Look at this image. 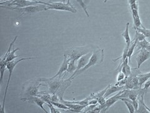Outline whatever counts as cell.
Returning a JSON list of instances; mask_svg holds the SVG:
<instances>
[{
    "label": "cell",
    "mask_w": 150,
    "mask_h": 113,
    "mask_svg": "<svg viewBox=\"0 0 150 113\" xmlns=\"http://www.w3.org/2000/svg\"><path fill=\"white\" fill-rule=\"evenodd\" d=\"M103 59H104V50L98 48L96 50L93 51L91 58H90V60H89V62L88 63V64L85 66V67L80 69L79 70H78V72L73 73L71 76L69 78L71 80L74 79L75 77L78 76L79 74H82L83 72H84L85 70H86L89 68L93 67V66H94V65L99 64H101V62H103Z\"/></svg>",
    "instance_id": "cell-1"
},
{
    "label": "cell",
    "mask_w": 150,
    "mask_h": 113,
    "mask_svg": "<svg viewBox=\"0 0 150 113\" xmlns=\"http://www.w3.org/2000/svg\"><path fill=\"white\" fill-rule=\"evenodd\" d=\"M28 1H36V0H28Z\"/></svg>",
    "instance_id": "cell-39"
},
{
    "label": "cell",
    "mask_w": 150,
    "mask_h": 113,
    "mask_svg": "<svg viewBox=\"0 0 150 113\" xmlns=\"http://www.w3.org/2000/svg\"><path fill=\"white\" fill-rule=\"evenodd\" d=\"M138 81H139V88H142L143 85L149 79H150V72L146 73V74H143L140 72L137 75Z\"/></svg>",
    "instance_id": "cell-17"
},
{
    "label": "cell",
    "mask_w": 150,
    "mask_h": 113,
    "mask_svg": "<svg viewBox=\"0 0 150 113\" xmlns=\"http://www.w3.org/2000/svg\"><path fill=\"white\" fill-rule=\"evenodd\" d=\"M64 75L62 76H58L56 77H51V78H41L38 80L41 82H43L48 84L49 88V92L51 94H54L57 92L58 89H59L61 85L62 84L64 81Z\"/></svg>",
    "instance_id": "cell-5"
},
{
    "label": "cell",
    "mask_w": 150,
    "mask_h": 113,
    "mask_svg": "<svg viewBox=\"0 0 150 113\" xmlns=\"http://www.w3.org/2000/svg\"><path fill=\"white\" fill-rule=\"evenodd\" d=\"M120 101H123L125 104V105L127 107L130 113L135 112V109L133 105L132 104V103L128 100L127 98H120Z\"/></svg>",
    "instance_id": "cell-22"
},
{
    "label": "cell",
    "mask_w": 150,
    "mask_h": 113,
    "mask_svg": "<svg viewBox=\"0 0 150 113\" xmlns=\"http://www.w3.org/2000/svg\"><path fill=\"white\" fill-rule=\"evenodd\" d=\"M18 50H20V49H19V48L15 49V47H14V46H13V50L11 51L10 52H9V55L8 56V57L6 59V63H8L9 62H11V61H13V60H15V59H16L17 57H18L19 55H15V53Z\"/></svg>",
    "instance_id": "cell-21"
},
{
    "label": "cell",
    "mask_w": 150,
    "mask_h": 113,
    "mask_svg": "<svg viewBox=\"0 0 150 113\" xmlns=\"http://www.w3.org/2000/svg\"><path fill=\"white\" fill-rule=\"evenodd\" d=\"M134 36L137 38L138 41H143L145 39V38H146L143 34L139 32L137 30H136V31H135V36Z\"/></svg>",
    "instance_id": "cell-28"
},
{
    "label": "cell",
    "mask_w": 150,
    "mask_h": 113,
    "mask_svg": "<svg viewBox=\"0 0 150 113\" xmlns=\"http://www.w3.org/2000/svg\"><path fill=\"white\" fill-rule=\"evenodd\" d=\"M17 39H18V36L16 35L15 38H14V39L10 43V45H9L6 54H4V55L3 56V57L1 58V61H0V73H1V77H0V82H1V84L3 83L4 73V72H5V69L6 68V65H7V63L6 62V59L8 57V56L9 52L11 51V48L14 46V44H15V42L16 41Z\"/></svg>",
    "instance_id": "cell-9"
},
{
    "label": "cell",
    "mask_w": 150,
    "mask_h": 113,
    "mask_svg": "<svg viewBox=\"0 0 150 113\" xmlns=\"http://www.w3.org/2000/svg\"><path fill=\"white\" fill-rule=\"evenodd\" d=\"M46 104H47V106H48V107L50 108L51 113H58V112H60V111H58V110L55 109L54 106L51 102H49V103Z\"/></svg>",
    "instance_id": "cell-29"
},
{
    "label": "cell",
    "mask_w": 150,
    "mask_h": 113,
    "mask_svg": "<svg viewBox=\"0 0 150 113\" xmlns=\"http://www.w3.org/2000/svg\"><path fill=\"white\" fill-rule=\"evenodd\" d=\"M133 22H134V28L136 29L137 28H140L143 26L142 22H141L140 18L137 17H133Z\"/></svg>",
    "instance_id": "cell-26"
},
{
    "label": "cell",
    "mask_w": 150,
    "mask_h": 113,
    "mask_svg": "<svg viewBox=\"0 0 150 113\" xmlns=\"http://www.w3.org/2000/svg\"><path fill=\"white\" fill-rule=\"evenodd\" d=\"M125 86H112V85H110V87H108V89H107V91L105 94L104 97L105 98H106L108 96L111 95V94H113L116 92H118V91H120L121 90H123L125 89Z\"/></svg>",
    "instance_id": "cell-15"
},
{
    "label": "cell",
    "mask_w": 150,
    "mask_h": 113,
    "mask_svg": "<svg viewBox=\"0 0 150 113\" xmlns=\"http://www.w3.org/2000/svg\"><path fill=\"white\" fill-rule=\"evenodd\" d=\"M147 50H148L149 51H150V42H149V45H148V46L146 47V48Z\"/></svg>",
    "instance_id": "cell-38"
},
{
    "label": "cell",
    "mask_w": 150,
    "mask_h": 113,
    "mask_svg": "<svg viewBox=\"0 0 150 113\" xmlns=\"http://www.w3.org/2000/svg\"><path fill=\"white\" fill-rule=\"evenodd\" d=\"M35 57H27V58H22L20 60H13L11 61V62H9L7 63L6 65V69L8 70V72H9V77H8V81H7V84H6V89H5V92H4V98H3V105L1 106V113H4V104H5V99H6V97L7 95V92H8V89L9 87V82H10V80H11V75L13 74V72L14 69L16 67V66L17 65V64H18L21 61L23 60H32V59H35Z\"/></svg>",
    "instance_id": "cell-4"
},
{
    "label": "cell",
    "mask_w": 150,
    "mask_h": 113,
    "mask_svg": "<svg viewBox=\"0 0 150 113\" xmlns=\"http://www.w3.org/2000/svg\"><path fill=\"white\" fill-rule=\"evenodd\" d=\"M21 100L24 102H27L28 103L36 104L38 107H40L45 112L48 113V111H47L43 107L44 104H46L45 102L43 99H41L38 96H29L26 98H22L21 99Z\"/></svg>",
    "instance_id": "cell-10"
},
{
    "label": "cell",
    "mask_w": 150,
    "mask_h": 113,
    "mask_svg": "<svg viewBox=\"0 0 150 113\" xmlns=\"http://www.w3.org/2000/svg\"><path fill=\"white\" fill-rule=\"evenodd\" d=\"M65 104L68 107H69L71 111H73L74 112H81V111H83L87 106L78 104Z\"/></svg>",
    "instance_id": "cell-16"
},
{
    "label": "cell",
    "mask_w": 150,
    "mask_h": 113,
    "mask_svg": "<svg viewBox=\"0 0 150 113\" xmlns=\"http://www.w3.org/2000/svg\"><path fill=\"white\" fill-rule=\"evenodd\" d=\"M88 52H90V51L86 47H75V48L70 49L64 54L68 56L70 60H73L78 61L83 55L88 54Z\"/></svg>",
    "instance_id": "cell-7"
},
{
    "label": "cell",
    "mask_w": 150,
    "mask_h": 113,
    "mask_svg": "<svg viewBox=\"0 0 150 113\" xmlns=\"http://www.w3.org/2000/svg\"><path fill=\"white\" fill-rule=\"evenodd\" d=\"M75 62H76V61L73 60H69L68 65V68L67 70V72L68 73L72 74L75 72V70L76 69V67H75Z\"/></svg>",
    "instance_id": "cell-23"
},
{
    "label": "cell",
    "mask_w": 150,
    "mask_h": 113,
    "mask_svg": "<svg viewBox=\"0 0 150 113\" xmlns=\"http://www.w3.org/2000/svg\"><path fill=\"white\" fill-rule=\"evenodd\" d=\"M137 42H138V40L137 39V38L135 36L134 37V39L133 40H131V44L130 46L129 47V49L128 51V54H127V56L129 59V62H131V56H132L133 52H134V50L136 46H137Z\"/></svg>",
    "instance_id": "cell-19"
},
{
    "label": "cell",
    "mask_w": 150,
    "mask_h": 113,
    "mask_svg": "<svg viewBox=\"0 0 150 113\" xmlns=\"http://www.w3.org/2000/svg\"><path fill=\"white\" fill-rule=\"evenodd\" d=\"M128 3H129V5L131 6L132 5V4L137 3V0H128Z\"/></svg>",
    "instance_id": "cell-36"
},
{
    "label": "cell",
    "mask_w": 150,
    "mask_h": 113,
    "mask_svg": "<svg viewBox=\"0 0 150 113\" xmlns=\"http://www.w3.org/2000/svg\"><path fill=\"white\" fill-rule=\"evenodd\" d=\"M131 103H132V104L133 105V106L134 107L135 111H137L138 108V99L134 100V101H132V102H131Z\"/></svg>",
    "instance_id": "cell-33"
},
{
    "label": "cell",
    "mask_w": 150,
    "mask_h": 113,
    "mask_svg": "<svg viewBox=\"0 0 150 113\" xmlns=\"http://www.w3.org/2000/svg\"><path fill=\"white\" fill-rule=\"evenodd\" d=\"M149 44V41H147L146 39H144L143 41H138L137 46H136L137 47V50H139L142 49H146L148 46Z\"/></svg>",
    "instance_id": "cell-25"
},
{
    "label": "cell",
    "mask_w": 150,
    "mask_h": 113,
    "mask_svg": "<svg viewBox=\"0 0 150 113\" xmlns=\"http://www.w3.org/2000/svg\"><path fill=\"white\" fill-rule=\"evenodd\" d=\"M1 7L11 9V10L15 11L18 13H21L20 18H21L23 16L27 15V14L35 13H38V12H41V11L48 10L47 6L45 5V4H36V5L29 6H26V7H23V8L11 7V6H3V5H1Z\"/></svg>",
    "instance_id": "cell-2"
},
{
    "label": "cell",
    "mask_w": 150,
    "mask_h": 113,
    "mask_svg": "<svg viewBox=\"0 0 150 113\" xmlns=\"http://www.w3.org/2000/svg\"><path fill=\"white\" fill-rule=\"evenodd\" d=\"M126 78L125 74L123 72H119L118 75H117V82H120L121 81H123V79Z\"/></svg>",
    "instance_id": "cell-31"
},
{
    "label": "cell",
    "mask_w": 150,
    "mask_h": 113,
    "mask_svg": "<svg viewBox=\"0 0 150 113\" xmlns=\"http://www.w3.org/2000/svg\"><path fill=\"white\" fill-rule=\"evenodd\" d=\"M76 1L79 4V5H80L81 6V8H83V9L84 10V11L85 12L86 15L88 17L90 16V15H89V13L88 12V10H87V6L86 5V4L84 3V2L83 1V0H76Z\"/></svg>",
    "instance_id": "cell-27"
},
{
    "label": "cell",
    "mask_w": 150,
    "mask_h": 113,
    "mask_svg": "<svg viewBox=\"0 0 150 113\" xmlns=\"http://www.w3.org/2000/svg\"><path fill=\"white\" fill-rule=\"evenodd\" d=\"M130 6V8L131 9H138V2L136 3L133 4H132V5L129 6Z\"/></svg>",
    "instance_id": "cell-35"
},
{
    "label": "cell",
    "mask_w": 150,
    "mask_h": 113,
    "mask_svg": "<svg viewBox=\"0 0 150 113\" xmlns=\"http://www.w3.org/2000/svg\"><path fill=\"white\" fill-rule=\"evenodd\" d=\"M150 58V51L147 50L146 49H140L138 51L137 54L136 60L138 64V68L139 69L140 66L142 65L143 63H144L145 61H146Z\"/></svg>",
    "instance_id": "cell-11"
},
{
    "label": "cell",
    "mask_w": 150,
    "mask_h": 113,
    "mask_svg": "<svg viewBox=\"0 0 150 113\" xmlns=\"http://www.w3.org/2000/svg\"><path fill=\"white\" fill-rule=\"evenodd\" d=\"M98 100L96 99H92L90 101L88 102V105H91V104H98Z\"/></svg>",
    "instance_id": "cell-34"
},
{
    "label": "cell",
    "mask_w": 150,
    "mask_h": 113,
    "mask_svg": "<svg viewBox=\"0 0 150 113\" xmlns=\"http://www.w3.org/2000/svg\"><path fill=\"white\" fill-rule=\"evenodd\" d=\"M69 58L68 57V56L66 55L65 54H64V59H63V63L62 64V65H61V67H59V70L58 72L56 73L53 77V78L54 77H56L58 76H62L63 75V74L65 72L67 71V68H68V63L69 62Z\"/></svg>",
    "instance_id": "cell-14"
},
{
    "label": "cell",
    "mask_w": 150,
    "mask_h": 113,
    "mask_svg": "<svg viewBox=\"0 0 150 113\" xmlns=\"http://www.w3.org/2000/svg\"><path fill=\"white\" fill-rule=\"evenodd\" d=\"M92 54H93L92 52H88V54L83 55L78 60L76 69V70H75L74 72H78V70H79L80 69L85 67V66L88 64V63L89 62V60H90V59L91 58Z\"/></svg>",
    "instance_id": "cell-13"
},
{
    "label": "cell",
    "mask_w": 150,
    "mask_h": 113,
    "mask_svg": "<svg viewBox=\"0 0 150 113\" xmlns=\"http://www.w3.org/2000/svg\"><path fill=\"white\" fill-rule=\"evenodd\" d=\"M108 1H109V0H105V1H104V3H106Z\"/></svg>",
    "instance_id": "cell-40"
},
{
    "label": "cell",
    "mask_w": 150,
    "mask_h": 113,
    "mask_svg": "<svg viewBox=\"0 0 150 113\" xmlns=\"http://www.w3.org/2000/svg\"><path fill=\"white\" fill-rule=\"evenodd\" d=\"M129 23H126L125 30L123 33H122V34H121V36H123L125 40L126 45L128 47H129L131 42L130 35H129Z\"/></svg>",
    "instance_id": "cell-18"
},
{
    "label": "cell",
    "mask_w": 150,
    "mask_h": 113,
    "mask_svg": "<svg viewBox=\"0 0 150 113\" xmlns=\"http://www.w3.org/2000/svg\"><path fill=\"white\" fill-rule=\"evenodd\" d=\"M143 85H144V87H143V88L142 87V89L145 92V94H146L149 88L150 87V79H149Z\"/></svg>",
    "instance_id": "cell-30"
},
{
    "label": "cell",
    "mask_w": 150,
    "mask_h": 113,
    "mask_svg": "<svg viewBox=\"0 0 150 113\" xmlns=\"http://www.w3.org/2000/svg\"><path fill=\"white\" fill-rule=\"evenodd\" d=\"M125 89L120 91L118 94H116L115 96H113L112 97H111L109 99H108L106 101L105 104L104 105V106H103V109L102 110L103 112H105L107 110H108V109L111 106L113 105L114 104L116 103L117 101H118L119 100H120V95L125 91Z\"/></svg>",
    "instance_id": "cell-12"
},
{
    "label": "cell",
    "mask_w": 150,
    "mask_h": 113,
    "mask_svg": "<svg viewBox=\"0 0 150 113\" xmlns=\"http://www.w3.org/2000/svg\"><path fill=\"white\" fill-rule=\"evenodd\" d=\"M135 30H137L139 32L142 33V34H143L146 38H148V39H150V30L147 29V28H145L143 25L140 28H136Z\"/></svg>",
    "instance_id": "cell-24"
},
{
    "label": "cell",
    "mask_w": 150,
    "mask_h": 113,
    "mask_svg": "<svg viewBox=\"0 0 150 113\" xmlns=\"http://www.w3.org/2000/svg\"><path fill=\"white\" fill-rule=\"evenodd\" d=\"M38 4H41V3L40 1H28V0H13L11 1L1 3V5L4 4V6H15L16 7H18V8H23V7L29 6H33V5H36Z\"/></svg>",
    "instance_id": "cell-8"
},
{
    "label": "cell",
    "mask_w": 150,
    "mask_h": 113,
    "mask_svg": "<svg viewBox=\"0 0 150 113\" xmlns=\"http://www.w3.org/2000/svg\"><path fill=\"white\" fill-rule=\"evenodd\" d=\"M131 13H132L133 17H137V18L139 17V13H138V9H131Z\"/></svg>",
    "instance_id": "cell-32"
},
{
    "label": "cell",
    "mask_w": 150,
    "mask_h": 113,
    "mask_svg": "<svg viewBox=\"0 0 150 113\" xmlns=\"http://www.w3.org/2000/svg\"><path fill=\"white\" fill-rule=\"evenodd\" d=\"M1 1V3H4V2H8V1H11L13 0H0Z\"/></svg>",
    "instance_id": "cell-37"
},
{
    "label": "cell",
    "mask_w": 150,
    "mask_h": 113,
    "mask_svg": "<svg viewBox=\"0 0 150 113\" xmlns=\"http://www.w3.org/2000/svg\"><path fill=\"white\" fill-rule=\"evenodd\" d=\"M41 86H43V84H41L38 79L36 81H29L25 83L23 91L25 92V95L28 97L37 96L40 92L39 89Z\"/></svg>",
    "instance_id": "cell-6"
},
{
    "label": "cell",
    "mask_w": 150,
    "mask_h": 113,
    "mask_svg": "<svg viewBox=\"0 0 150 113\" xmlns=\"http://www.w3.org/2000/svg\"><path fill=\"white\" fill-rule=\"evenodd\" d=\"M41 4H44L47 6L48 9H54L58 11H69L73 13H77V9L75 8L71 3L65 2H43L40 1Z\"/></svg>",
    "instance_id": "cell-3"
},
{
    "label": "cell",
    "mask_w": 150,
    "mask_h": 113,
    "mask_svg": "<svg viewBox=\"0 0 150 113\" xmlns=\"http://www.w3.org/2000/svg\"><path fill=\"white\" fill-rule=\"evenodd\" d=\"M139 94V89H129L128 98L129 99L134 101L137 100Z\"/></svg>",
    "instance_id": "cell-20"
}]
</instances>
